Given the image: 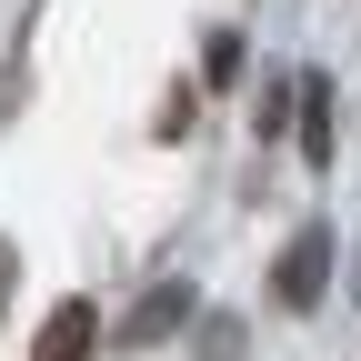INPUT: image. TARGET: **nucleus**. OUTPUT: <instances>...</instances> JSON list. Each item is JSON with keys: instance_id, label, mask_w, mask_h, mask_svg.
I'll list each match as a JSON object with an SVG mask.
<instances>
[{"instance_id": "obj_1", "label": "nucleus", "mask_w": 361, "mask_h": 361, "mask_svg": "<svg viewBox=\"0 0 361 361\" xmlns=\"http://www.w3.org/2000/svg\"><path fill=\"white\" fill-rule=\"evenodd\" d=\"M322 291H331V221H301L281 241V261H271V301L281 311H322Z\"/></svg>"}, {"instance_id": "obj_2", "label": "nucleus", "mask_w": 361, "mask_h": 361, "mask_svg": "<svg viewBox=\"0 0 361 361\" xmlns=\"http://www.w3.org/2000/svg\"><path fill=\"white\" fill-rule=\"evenodd\" d=\"M191 322H201V291H191V281L171 271V281H151L141 301H130V322H121L111 341H121V351H161V341H180Z\"/></svg>"}, {"instance_id": "obj_3", "label": "nucleus", "mask_w": 361, "mask_h": 361, "mask_svg": "<svg viewBox=\"0 0 361 361\" xmlns=\"http://www.w3.org/2000/svg\"><path fill=\"white\" fill-rule=\"evenodd\" d=\"M331 101H341V90H331L322 71H301V111H291V130H301V161H311V171L341 161V111H331Z\"/></svg>"}, {"instance_id": "obj_4", "label": "nucleus", "mask_w": 361, "mask_h": 361, "mask_svg": "<svg viewBox=\"0 0 361 361\" xmlns=\"http://www.w3.org/2000/svg\"><path fill=\"white\" fill-rule=\"evenodd\" d=\"M90 351H101V311H90V301H51L30 361H90Z\"/></svg>"}, {"instance_id": "obj_5", "label": "nucleus", "mask_w": 361, "mask_h": 361, "mask_svg": "<svg viewBox=\"0 0 361 361\" xmlns=\"http://www.w3.org/2000/svg\"><path fill=\"white\" fill-rule=\"evenodd\" d=\"M291 111H301V80H271V71H261V90H251V141H281Z\"/></svg>"}, {"instance_id": "obj_6", "label": "nucleus", "mask_w": 361, "mask_h": 361, "mask_svg": "<svg viewBox=\"0 0 361 361\" xmlns=\"http://www.w3.org/2000/svg\"><path fill=\"white\" fill-rule=\"evenodd\" d=\"M201 361H241V322L231 311H201Z\"/></svg>"}, {"instance_id": "obj_7", "label": "nucleus", "mask_w": 361, "mask_h": 361, "mask_svg": "<svg viewBox=\"0 0 361 361\" xmlns=\"http://www.w3.org/2000/svg\"><path fill=\"white\" fill-rule=\"evenodd\" d=\"M151 130H161V141H191V130H201V90H171V111Z\"/></svg>"}, {"instance_id": "obj_8", "label": "nucleus", "mask_w": 361, "mask_h": 361, "mask_svg": "<svg viewBox=\"0 0 361 361\" xmlns=\"http://www.w3.org/2000/svg\"><path fill=\"white\" fill-rule=\"evenodd\" d=\"M201 80H241V30H211V51H201Z\"/></svg>"}, {"instance_id": "obj_9", "label": "nucleus", "mask_w": 361, "mask_h": 361, "mask_svg": "<svg viewBox=\"0 0 361 361\" xmlns=\"http://www.w3.org/2000/svg\"><path fill=\"white\" fill-rule=\"evenodd\" d=\"M11 291H20V251L0 241V311H11Z\"/></svg>"}, {"instance_id": "obj_10", "label": "nucleus", "mask_w": 361, "mask_h": 361, "mask_svg": "<svg viewBox=\"0 0 361 361\" xmlns=\"http://www.w3.org/2000/svg\"><path fill=\"white\" fill-rule=\"evenodd\" d=\"M351 301H361V261H351Z\"/></svg>"}]
</instances>
